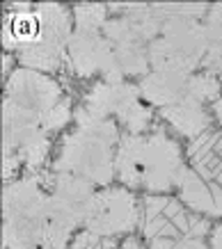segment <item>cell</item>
Returning <instances> with one entry per match:
<instances>
[{
  "instance_id": "10",
  "label": "cell",
  "mask_w": 222,
  "mask_h": 249,
  "mask_svg": "<svg viewBox=\"0 0 222 249\" xmlns=\"http://www.w3.org/2000/svg\"><path fill=\"white\" fill-rule=\"evenodd\" d=\"M185 96L195 98L199 103L213 101V98L220 96V83H218V78L211 71H206V73H192L190 80H188V87H185Z\"/></svg>"
},
{
  "instance_id": "12",
  "label": "cell",
  "mask_w": 222,
  "mask_h": 249,
  "mask_svg": "<svg viewBox=\"0 0 222 249\" xmlns=\"http://www.w3.org/2000/svg\"><path fill=\"white\" fill-rule=\"evenodd\" d=\"M204 25H206L211 46L222 44V5H213V7H208V14H206Z\"/></svg>"
},
{
  "instance_id": "14",
  "label": "cell",
  "mask_w": 222,
  "mask_h": 249,
  "mask_svg": "<svg viewBox=\"0 0 222 249\" xmlns=\"http://www.w3.org/2000/svg\"><path fill=\"white\" fill-rule=\"evenodd\" d=\"M172 249H208L206 245H204V240L202 238H179V240H174V245H172Z\"/></svg>"
},
{
  "instance_id": "1",
  "label": "cell",
  "mask_w": 222,
  "mask_h": 249,
  "mask_svg": "<svg viewBox=\"0 0 222 249\" xmlns=\"http://www.w3.org/2000/svg\"><path fill=\"white\" fill-rule=\"evenodd\" d=\"M117 178L130 188H147L151 192H167L179 185L185 174L181 149L165 130L153 135H124L115 158Z\"/></svg>"
},
{
  "instance_id": "5",
  "label": "cell",
  "mask_w": 222,
  "mask_h": 249,
  "mask_svg": "<svg viewBox=\"0 0 222 249\" xmlns=\"http://www.w3.org/2000/svg\"><path fill=\"white\" fill-rule=\"evenodd\" d=\"M41 35H44V28H41V21L37 16V7L14 5L12 14L5 21V28H2V44L18 53L28 46L39 44Z\"/></svg>"
},
{
  "instance_id": "6",
  "label": "cell",
  "mask_w": 222,
  "mask_h": 249,
  "mask_svg": "<svg viewBox=\"0 0 222 249\" xmlns=\"http://www.w3.org/2000/svg\"><path fill=\"white\" fill-rule=\"evenodd\" d=\"M190 76H181V73H167V71H151L140 80L138 89L145 101L158 107H169L179 103L185 96V87H188Z\"/></svg>"
},
{
  "instance_id": "4",
  "label": "cell",
  "mask_w": 222,
  "mask_h": 249,
  "mask_svg": "<svg viewBox=\"0 0 222 249\" xmlns=\"http://www.w3.org/2000/svg\"><path fill=\"white\" fill-rule=\"evenodd\" d=\"M5 101L37 114L41 119V126H44L46 117L64 101V96H62V87L46 73L21 69L9 78L7 89H5Z\"/></svg>"
},
{
  "instance_id": "3",
  "label": "cell",
  "mask_w": 222,
  "mask_h": 249,
  "mask_svg": "<svg viewBox=\"0 0 222 249\" xmlns=\"http://www.w3.org/2000/svg\"><path fill=\"white\" fill-rule=\"evenodd\" d=\"M85 231L115 240L138 227V204L126 188H106L96 192L85 215Z\"/></svg>"
},
{
  "instance_id": "9",
  "label": "cell",
  "mask_w": 222,
  "mask_h": 249,
  "mask_svg": "<svg viewBox=\"0 0 222 249\" xmlns=\"http://www.w3.org/2000/svg\"><path fill=\"white\" fill-rule=\"evenodd\" d=\"M48 149H51V142H48V135L46 133H39L37 137H32L28 142L16 151L18 160L25 162V167L30 169V172H37L39 167L44 165V160L48 156Z\"/></svg>"
},
{
  "instance_id": "13",
  "label": "cell",
  "mask_w": 222,
  "mask_h": 249,
  "mask_svg": "<svg viewBox=\"0 0 222 249\" xmlns=\"http://www.w3.org/2000/svg\"><path fill=\"white\" fill-rule=\"evenodd\" d=\"M204 64L211 73H220L222 76V44H213L208 48L206 57H204Z\"/></svg>"
},
{
  "instance_id": "11",
  "label": "cell",
  "mask_w": 222,
  "mask_h": 249,
  "mask_svg": "<svg viewBox=\"0 0 222 249\" xmlns=\"http://www.w3.org/2000/svg\"><path fill=\"white\" fill-rule=\"evenodd\" d=\"M74 249H117V242L110 240V238H101L96 233H90V231H83L74 240Z\"/></svg>"
},
{
  "instance_id": "16",
  "label": "cell",
  "mask_w": 222,
  "mask_h": 249,
  "mask_svg": "<svg viewBox=\"0 0 222 249\" xmlns=\"http://www.w3.org/2000/svg\"><path fill=\"white\" fill-rule=\"evenodd\" d=\"M117 249H142V247H140V242L135 240V238H126Z\"/></svg>"
},
{
  "instance_id": "2",
  "label": "cell",
  "mask_w": 222,
  "mask_h": 249,
  "mask_svg": "<svg viewBox=\"0 0 222 249\" xmlns=\"http://www.w3.org/2000/svg\"><path fill=\"white\" fill-rule=\"evenodd\" d=\"M112 142H106L85 130H76L62 140L60 156L55 160V169L62 174H74L80 178L106 185L117 176Z\"/></svg>"
},
{
  "instance_id": "15",
  "label": "cell",
  "mask_w": 222,
  "mask_h": 249,
  "mask_svg": "<svg viewBox=\"0 0 222 249\" xmlns=\"http://www.w3.org/2000/svg\"><path fill=\"white\" fill-rule=\"evenodd\" d=\"M211 249H222V224L213 229V235H211Z\"/></svg>"
},
{
  "instance_id": "7",
  "label": "cell",
  "mask_w": 222,
  "mask_h": 249,
  "mask_svg": "<svg viewBox=\"0 0 222 249\" xmlns=\"http://www.w3.org/2000/svg\"><path fill=\"white\" fill-rule=\"evenodd\" d=\"M161 114L163 119L169 121L181 135L190 137V140H197L199 135H204L211 126V117L204 110V103H199L190 96H184L174 106L163 107Z\"/></svg>"
},
{
  "instance_id": "8",
  "label": "cell",
  "mask_w": 222,
  "mask_h": 249,
  "mask_svg": "<svg viewBox=\"0 0 222 249\" xmlns=\"http://www.w3.org/2000/svg\"><path fill=\"white\" fill-rule=\"evenodd\" d=\"M76 28L78 32L85 35H99V30H103L108 23L106 12L108 9L103 5H78L76 9Z\"/></svg>"
}]
</instances>
